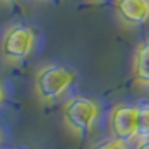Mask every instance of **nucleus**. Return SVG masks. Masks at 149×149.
<instances>
[{
	"instance_id": "f257e3e1",
	"label": "nucleus",
	"mask_w": 149,
	"mask_h": 149,
	"mask_svg": "<svg viewBox=\"0 0 149 149\" xmlns=\"http://www.w3.org/2000/svg\"><path fill=\"white\" fill-rule=\"evenodd\" d=\"M77 81V75L69 65L47 64L37 70L34 79V89L42 102H54L61 99Z\"/></svg>"
},
{
	"instance_id": "f03ea898",
	"label": "nucleus",
	"mask_w": 149,
	"mask_h": 149,
	"mask_svg": "<svg viewBox=\"0 0 149 149\" xmlns=\"http://www.w3.org/2000/svg\"><path fill=\"white\" fill-rule=\"evenodd\" d=\"M64 122L72 132L75 134H86L95 126L101 116V106L84 95H74L70 97L64 107H62Z\"/></svg>"
},
{
	"instance_id": "7ed1b4c3",
	"label": "nucleus",
	"mask_w": 149,
	"mask_h": 149,
	"mask_svg": "<svg viewBox=\"0 0 149 149\" xmlns=\"http://www.w3.org/2000/svg\"><path fill=\"white\" fill-rule=\"evenodd\" d=\"M37 35L34 29L25 24L8 27L0 39V55L7 62H22L34 52Z\"/></svg>"
},
{
	"instance_id": "20e7f679",
	"label": "nucleus",
	"mask_w": 149,
	"mask_h": 149,
	"mask_svg": "<svg viewBox=\"0 0 149 149\" xmlns=\"http://www.w3.org/2000/svg\"><path fill=\"white\" fill-rule=\"evenodd\" d=\"M109 131L112 137L126 142L137 139V106L116 104L109 112Z\"/></svg>"
},
{
	"instance_id": "39448f33",
	"label": "nucleus",
	"mask_w": 149,
	"mask_h": 149,
	"mask_svg": "<svg viewBox=\"0 0 149 149\" xmlns=\"http://www.w3.org/2000/svg\"><path fill=\"white\" fill-rule=\"evenodd\" d=\"M116 12L126 25H142L149 20V0H116Z\"/></svg>"
},
{
	"instance_id": "423d86ee",
	"label": "nucleus",
	"mask_w": 149,
	"mask_h": 149,
	"mask_svg": "<svg viewBox=\"0 0 149 149\" xmlns=\"http://www.w3.org/2000/svg\"><path fill=\"white\" fill-rule=\"evenodd\" d=\"M134 82L142 87H149V40L141 42L134 50L132 59Z\"/></svg>"
},
{
	"instance_id": "0eeeda50",
	"label": "nucleus",
	"mask_w": 149,
	"mask_h": 149,
	"mask_svg": "<svg viewBox=\"0 0 149 149\" xmlns=\"http://www.w3.org/2000/svg\"><path fill=\"white\" fill-rule=\"evenodd\" d=\"M149 139V104L142 102L137 106V141Z\"/></svg>"
},
{
	"instance_id": "6e6552de",
	"label": "nucleus",
	"mask_w": 149,
	"mask_h": 149,
	"mask_svg": "<svg viewBox=\"0 0 149 149\" xmlns=\"http://www.w3.org/2000/svg\"><path fill=\"white\" fill-rule=\"evenodd\" d=\"M92 149H131V148H129V142L111 136L107 139H102V141L95 142Z\"/></svg>"
},
{
	"instance_id": "1a4fd4ad",
	"label": "nucleus",
	"mask_w": 149,
	"mask_h": 149,
	"mask_svg": "<svg viewBox=\"0 0 149 149\" xmlns=\"http://www.w3.org/2000/svg\"><path fill=\"white\" fill-rule=\"evenodd\" d=\"M136 149H149V139L148 141H139L137 146H136Z\"/></svg>"
},
{
	"instance_id": "9d476101",
	"label": "nucleus",
	"mask_w": 149,
	"mask_h": 149,
	"mask_svg": "<svg viewBox=\"0 0 149 149\" xmlns=\"http://www.w3.org/2000/svg\"><path fill=\"white\" fill-rule=\"evenodd\" d=\"M3 99H5V91H3V86H2V82H0V106H2Z\"/></svg>"
},
{
	"instance_id": "9b49d317",
	"label": "nucleus",
	"mask_w": 149,
	"mask_h": 149,
	"mask_svg": "<svg viewBox=\"0 0 149 149\" xmlns=\"http://www.w3.org/2000/svg\"><path fill=\"white\" fill-rule=\"evenodd\" d=\"M0 2H3V3H14V2H17V0H0Z\"/></svg>"
},
{
	"instance_id": "f8f14e48",
	"label": "nucleus",
	"mask_w": 149,
	"mask_h": 149,
	"mask_svg": "<svg viewBox=\"0 0 149 149\" xmlns=\"http://www.w3.org/2000/svg\"><path fill=\"white\" fill-rule=\"evenodd\" d=\"M0 142H2V136H0Z\"/></svg>"
}]
</instances>
